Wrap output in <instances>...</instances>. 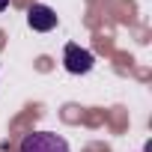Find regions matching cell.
<instances>
[{
    "label": "cell",
    "instance_id": "cell-1",
    "mask_svg": "<svg viewBox=\"0 0 152 152\" xmlns=\"http://www.w3.org/2000/svg\"><path fill=\"white\" fill-rule=\"evenodd\" d=\"M18 152H69V143L54 131H36L21 140Z\"/></svg>",
    "mask_w": 152,
    "mask_h": 152
},
{
    "label": "cell",
    "instance_id": "cell-2",
    "mask_svg": "<svg viewBox=\"0 0 152 152\" xmlns=\"http://www.w3.org/2000/svg\"><path fill=\"white\" fill-rule=\"evenodd\" d=\"M93 54L87 51V48H81V45H66V51H63V66H66V72H72V75H87L90 69H93Z\"/></svg>",
    "mask_w": 152,
    "mask_h": 152
},
{
    "label": "cell",
    "instance_id": "cell-3",
    "mask_svg": "<svg viewBox=\"0 0 152 152\" xmlns=\"http://www.w3.org/2000/svg\"><path fill=\"white\" fill-rule=\"evenodd\" d=\"M27 24H30L36 33H48V30L57 27V12H54L51 6H45V3H33V6L27 9Z\"/></svg>",
    "mask_w": 152,
    "mask_h": 152
},
{
    "label": "cell",
    "instance_id": "cell-4",
    "mask_svg": "<svg viewBox=\"0 0 152 152\" xmlns=\"http://www.w3.org/2000/svg\"><path fill=\"white\" fill-rule=\"evenodd\" d=\"M6 6H9V0H0V12H3V9H6Z\"/></svg>",
    "mask_w": 152,
    "mask_h": 152
}]
</instances>
